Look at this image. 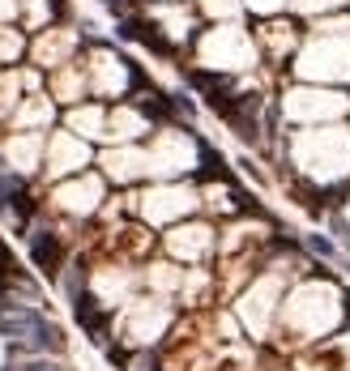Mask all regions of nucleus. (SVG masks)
Segmentation results:
<instances>
[{
  "mask_svg": "<svg viewBox=\"0 0 350 371\" xmlns=\"http://www.w3.org/2000/svg\"><path fill=\"white\" fill-rule=\"evenodd\" d=\"M308 248L316 252V256H325V261H342V252H338V244L329 239V235H308ZM346 265V261H342Z\"/></svg>",
  "mask_w": 350,
  "mask_h": 371,
  "instance_id": "obj_3",
  "label": "nucleus"
},
{
  "mask_svg": "<svg viewBox=\"0 0 350 371\" xmlns=\"http://www.w3.org/2000/svg\"><path fill=\"white\" fill-rule=\"evenodd\" d=\"M0 273H9V252L0 248Z\"/></svg>",
  "mask_w": 350,
  "mask_h": 371,
  "instance_id": "obj_4",
  "label": "nucleus"
},
{
  "mask_svg": "<svg viewBox=\"0 0 350 371\" xmlns=\"http://www.w3.org/2000/svg\"><path fill=\"white\" fill-rule=\"evenodd\" d=\"M30 256L43 273H56V261H60V248H56V235H34L30 244Z\"/></svg>",
  "mask_w": 350,
  "mask_h": 371,
  "instance_id": "obj_2",
  "label": "nucleus"
},
{
  "mask_svg": "<svg viewBox=\"0 0 350 371\" xmlns=\"http://www.w3.org/2000/svg\"><path fill=\"white\" fill-rule=\"evenodd\" d=\"M4 325H9V333H21V342H30L34 350H60L64 346V333L30 308H4Z\"/></svg>",
  "mask_w": 350,
  "mask_h": 371,
  "instance_id": "obj_1",
  "label": "nucleus"
}]
</instances>
